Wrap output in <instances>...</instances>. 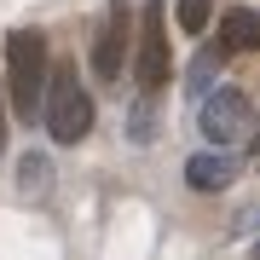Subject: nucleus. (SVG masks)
I'll return each mask as SVG.
<instances>
[{"instance_id":"f257e3e1","label":"nucleus","mask_w":260,"mask_h":260,"mask_svg":"<svg viewBox=\"0 0 260 260\" xmlns=\"http://www.w3.org/2000/svg\"><path fill=\"white\" fill-rule=\"evenodd\" d=\"M6 93L23 121L41 116V93H47V35L41 29H12L6 35Z\"/></svg>"},{"instance_id":"f03ea898","label":"nucleus","mask_w":260,"mask_h":260,"mask_svg":"<svg viewBox=\"0 0 260 260\" xmlns=\"http://www.w3.org/2000/svg\"><path fill=\"white\" fill-rule=\"evenodd\" d=\"M41 116L58 145H81L93 133V93L75 81V70H47V93H41Z\"/></svg>"},{"instance_id":"7ed1b4c3","label":"nucleus","mask_w":260,"mask_h":260,"mask_svg":"<svg viewBox=\"0 0 260 260\" xmlns=\"http://www.w3.org/2000/svg\"><path fill=\"white\" fill-rule=\"evenodd\" d=\"M197 127H203V139L214 145H243L254 127V104L243 87H220V93H203L197 104Z\"/></svg>"},{"instance_id":"20e7f679","label":"nucleus","mask_w":260,"mask_h":260,"mask_svg":"<svg viewBox=\"0 0 260 260\" xmlns=\"http://www.w3.org/2000/svg\"><path fill=\"white\" fill-rule=\"evenodd\" d=\"M168 75H174V58H168V29H162V0L145 6V23H139V52H133V81L139 93H162Z\"/></svg>"},{"instance_id":"39448f33","label":"nucleus","mask_w":260,"mask_h":260,"mask_svg":"<svg viewBox=\"0 0 260 260\" xmlns=\"http://www.w3.org/2000/svg\"><path fill=\"white\" fill-rule=\"evenodd\" d=\"M121 64H127V6L110 0V12L99 18V35H93V75L99 81H116Z\"/></svg>"},{"instance_id":"423d86ee","label":"nucleus","mask_w":260,"mask_h":260,"mask_svg":"<svg viewBox=\"0 0 260 260\" xmlns=\"http://www.w3.org/2000/svg\"><path fill=\"white\" fill-rule=\"evenodd\" d=\"M237 174H243V162H237V156H225L220 145L185 162V185H191V191H225Z\"/></svg>"},{"instance_id":"0eeeda50","label":"nucleus","mask_w":260,"mask_h":260,"mask_svg":"<svg viewBox=\"0 0 260 260\" xmlns=\"http://www.w3.org/2000/svg\"><path fill=\"white\" fill-rule=\"evenodd\" d=\"M220 47L225 52H254L260 47V18H254L249 6H232L220 18Z\"/></svg>"},{"instance_id":"6e6552de","label":"nucleus","mask_w":260,"mask_h":260,"mask_svg":"<svg viewBox=\"0 0 260 260\" xmlns=\"http://www.w3.org/2000/svg\"><path fill=\"white\" fill-rule=\"evenodd\" d=\"M208 12H214V0H179V29H185V35H203Z\"/></svg>"},{"instance_id":"1a4fd4ad","label":"nucleus","mask_w":260,"mask_h":260,"mask_svg":"<svg viewBox=\"0 0 260 260\" xmlns=\"http://www.w3.org/2000/svg\"><path fill=\"white\" fill-rule=\"evenodd\" d=\"M0 150H6V110H0Z\"/></svg>"}]
</instances>
